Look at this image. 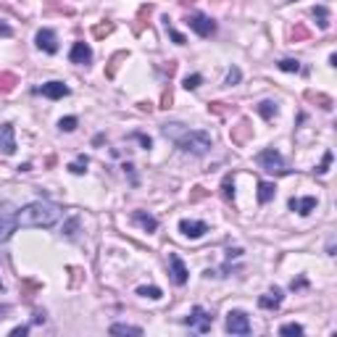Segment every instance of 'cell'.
I'll return each instance as SVG.
<instances>
[{
	"label": "cell",
	"instance_id": "obj_33",
	"mask_svg": "<svg viewBox=\"0 0 337 337\" xmlns=\"http://www.w3.org/2000/svg\"><path fill=\"white\" fill-rule=\"evenodd\" d=\"M76 229H79V219L74 216V219H68L66 224H64V235H66V237H74Z\"/></svg>",
	"mask_w": 337,
	"mask_h": 337
},
{
	"label": "cell",
	"instance_id": "obj_45",
	"mask_svg": "<svg viewBox=\"0 0 337 337\" xmlns=\"http://www.w3.org/2000/svg\"><path fill=\"white\" fill-rule=\"evenodd\" d=\"M3 313H8V305H0V319H3Z\"/></svg>",
	"mask_w": 337,
	"mask_h": 337
},
{
	"label": "cell",
	"instance_id": "obj_10",
	"mask_svg": "<svg viewBox=\"0 0 337 337\" xmlns=\"http://www.w3.org/2000/svg\"><path fill=\"white\" fill-rule=\"evenodd\" d=\"M179 232L190 237V240H198V237H203L205 232H208V224L205 221H190V219H182L179 221Z\"/></svg>",
	"mask_w": 337,
	"mask_h": 337
},
{
	"label": "cell",
	"instance_id": "obj_16",
	"mask_svg": "<svg viewBox=\"0 0 337 337\" xmlns=\"http://www.w3.org/2000/svg\"><path fill=\"white\" fill-rule=\"evenodd\" d=\"M282 301H285L282 290L274 287V290H269V293H264L261 298H258V305H261V308H266V311H274V308H279V305H282Z\"/></svg>",
	"mask_w": 337,
	"mask_h": 337
},
{
	"label": "cell",
	"instance_id": "obj_9",
	"mask_svg": "<svg viewBox=\"0 0 337 337\" xmlns=\"http://www.w3.org/2000/svg\"><path fill=\"white\" fill-rule=\"evenodd\" d=\"M34 93H40V95H45V98H50V101H61V98H66L68 95V87L64 82H45L42 87H37Z\"/></svg>",
	"mask_w": 337,
	"mask_h": 337
},
{
	"label": "cell",
	"instance_id": "obj_20",
	"mask_svg": "<svg viewBox=\"0 0 337 337\" xmlns=\"http://www.w3.org/2000/svg\"><path fill=\"white\" fill-rule=\"evenodd\" d=\"M19 84V76L16 74H11V71H5V74H0V93H11L13 87Z\"/></svg>",
	"mask_w": 337,
	"mask_h": 337
},
{
	"label": "cell",
	"instance_id": "obj_31",
	"mask_svg": "<svg viewBox=\"0 0 337 337\" xmlns=\"http://www.w3.org/2000/svg\"><path fill=\"white\" fill-rule=\"evenodd\" d=\"M201 82H203L201 74H187L182 84H185V90H198V87H201Z\"/></svg>",
	"mask_w": 337,
	"mask_h": 337
},
{
	"label": "cell",
	"instance_id": "obj_35",
	"mask_svg": "<svg viewBox=\"0 0 337 337\" xmlns=\"http://www.w3.org/2000/svg\"><path fill=\"white\" fill-rule=\"evenodd\" d=\"M205 195H208V190H205V187H193V193H190V203H198V201H203Z\"/></svg>",
	"mask_w": 337,
	"mask_h": 337
},
{
	"label": "cell",
	"instance_id": "obj_23",
	"mask_svg": "<svg viewBox=\"0 0 337 337\" xmlns=\"http://www.w3.org/2000/svg\"><path fill=\"white\" fill-rule=\"evenodd\" d=\"M311 16L319 21V29H329V11L324 8V5H316V8L311 11Z\"/></svg>",
	"mask_w": 337,
	"mask_h": 337
},
{
	"label": "cell",
	"instance_id": "obj_42",
	"mask_svg": "<svg viewBox=\"0 0 337 337\" xmlns=\"http://www.w3.org/2000/svg\"><path fill=\"white\" fill-rule=\"evenodd\" d=\"M29 332V327H16V329H11V337H24Z\"/></svg>",
	"mask_w": 337,
	"mask_h": 337
},
{
	"label": "cell",
	"instance_id": "obj_34",
	"mask_svg": "<svg viewBox=\"0 0 337 337\" xmlns=\"http://www.w3.org/2000/svg\"><path fill=\"white\" fill-rule=\"evenodd\" d=\"M164 21H166V19H164ZM166 29H168V37H171V40L177 42V45H185V42H187V40H185V34H179L177 29H174L171 24H168V21H166Z\"/></svg>",
	"mask_w": 337,
	"mask_h": 337
},
{
	"label": "cell",
	"instance_id": "obj_13",
	"mask_svg": "<svg viewBox=\"0 0 337 337\" xmlns=\"http://www.w3.org/2000/svg\"><path fill=\"white\" fill-rule=\"evenodd\" d=\"M68 58H71V64L87 66V64H93V48H90L87 42H74V48H71V53H68Z\"/></svg>",
	"mask_w": 337,
	"mask_h": 337
},
{
	"label": "cell",
	"instance_id": "obj_44",
	"mask_svg": "<svg viewBox=\"0 0 337 337\" xmlns=\"http://www.w3.org/2000/svg\"><path fill=\"white\" fill-rule=\"evenodd\" d=\"M42 321H45V313L37 311V313H34V324H42Z\"/></svg>",
	"mask_w": 337,
	"mask_h": 337
},
{
	"label": "cell",
	"instance_id": "obj_24",
	"mask_svg": "<svg viewBox=\"0 0 337 337\" xmlns=\"http://www.w3.org/2000/svg\"><path fill=\"white\" fill-rule=\"evenodd\" d=\"M221 195H224L229 203H235V177L232 174H227L224 182H221Z\"/></svg>",
	"mask_w": 337,
	"mask_h": 337
},
{
	"label": "cell",
	"instance_id": "obj_30",
	"mask_svg": "<svg viewBox=\"0 0 337 337\" xmlns=\"http://www.w3.org/2000/svg\"><path fill=\"white\" fill-rule=\"evenodd\" d=\"M76 124H79V119H76V116H64L58 121V129H61V132H74Z\"/></svg>",
	"mask_w": 337,
	"mask_h": 337
},
{
	"label": "cell",
	"instance_id": "obj_7",
	"mask_svg": "<svg viewBox=\"0 0 337 337\" xmlns=\"http://www.w3.org/2000/svg\"><path fill=\"white\" fill-rule=\"evenodd\" d=\"M0 150L5 156L16 153V129H13V124H0Z\"/></svg>",
	"mask_w": 337,
	"mask_h": 337
},
{
	"label": "cell",
	"instance_id": "obj_12",
	"mask_svg": "<svg viewBox=\"0 0 337 337\" xmlns=\"http://www.w3.org/2000/svg\"><path fill=\"white\" fill-rule=\"evenodd\" d=\"M19 221H16V213L11 211H0V242L11 240V235L16 232Z\"/></svg>",
	"mask_w": 337,
	"mask_h": 337
},
{
	"label": "cell",
	"instance_id": "obj_3",
	"mask_svg": "<svg viewBox=\"0 0 337 337\" xmlns=\"http://www.w3.org/2000/svg\"><path fill=\"white\" fill-rule=\"evenodd\" d=\"M258 164H261L269 174H290V168L285 166V158L279 156V150L274 148H266L258 153Z\"/></svg>",
	"mask_w": 337,
	"mask_h": 337
},
{
	"label": "cell",
	"instance_id": "obj_8",
	"mask_svg": "<svg viewBox=\"0 0 337 337\" xmlns=\"http://www.w3.org/2000/svg\"><path fill=\"white\" fill-rule=\"evenodd\" d=\"M168 274H171L174 285H187V269H185V264H182V258L177 253L168 256Z\"/></svg>",
	"mask_w": 337,
	"mask_h": 337
},
{
	"label": "cell",
	"instance_id": "obj_43",
	"mask_svg": "<svg viewBox=\"0 0 337 337\" xmlns=\"http://www.w3.org/2000/svg\"><path fill=\"white\" fill-rule=\"evenodd\" d=\"M0 34H3V37H11V34H13V29H11L8 24H0Z\"/></svg>",
	"mask_w": 337,
	"mask_h": 337
},
{
	"label": "cell",
	"instance_id": "obj_22",
	"mask_svg": "<svg viewBox=\"0 0 337 337\" xmlns=\"http://www.w3.org/2000/svg\"><path fill=\"white\" fill-rule=\"evenodd\" d=\"M111 335H132V337H140L142 329H140V327H132V324H113V327H111Z\"/></svg>",
	"mask_w": 337,
	"mask_h": 337
},
{
	"label": "cell",
	"instance_id": "obj_5",
	"mask_svg": "<svg viewBox=\"0 0 337 337\" xmlns=\"http://www.w3.org/2000/svg\"><path fill=\"white\" fill-rule=\"evenodd\" d=\"M185 324L190 329H195V332H208L211 324H213V316L205 308H201V305H195V308L190 311V316L185 319Z\"/></svg>",
	"mask_w": 337,
	"mask_h": 337
},
{
	"label": "cell",
	"instance_id": "obj_27",
	"mask_svg": "<svg viewBox=\"0 0 337 337\" xmlns=\"http://www.w3.org/2000/svg\"><path fill=\"white\" fill-rule=\"evenodd\" d=\"M308 37H311V32H308V29H305L303 24H295L293 29H290V40H293V42H301V40H308Z\"/></svg>",
	"mask_w": 337,
	"mask_h": 337
},
{
	"label": "cell",
	"instance_id": "obj_21",
	"mask_svg": "<svg viewBox=\"0 0 337 337\" xmlns=\"http://www.w3.org/2000/svg\"><path fill=\"white\" fill-rule=\"evenodd\" d=\"M258 113H261L266 121H271L274 116H277V103L274 101H261L258 103Z\"/></svg>",
	"mask_w": 337,
	"mask_h": 337
},
{
	"label": "cell",
	"instance_id": "obj_1",
	"mask_svg": "<svg viewBox=\"0 0 337 337\" xmlns=\"http://www.w3.org/2000/svg\"><path fill=\"white\" fill-rule=\"evenodd\" d=\"M164 135L168 140L177 142V148L182 153H190V156H205L211 150V135L203 132V129H187L185 124H164Z\"/></svg>",
	"mask_w": 337,
	"mask_h": 337
},
{
	"label": "cell",
	"instance_id": "obj_36",
	"mask_svg": "<svg viewBox=\"0 0 337 337\" xmlns=\"http://www.w3.org/2000/svg\"><path fill=\"white\" fill-rule=\"evenodd\" d=\"M113 32V24H98V27H93V34L95 37H105V34H111Z\"/></svg>",
	"mask_w": 337,
	"mask_h": 337
},
{
	"label": "cell",
	"instance_id": "obj_32",
	"mask_svg": "<svg viewBox=\"0 0 337 337\" xmlns=\"http://www.w3.org/2000/svg\"><path fill=\"white\" fill-rule=\"evenodd\" d=\"M242 79V74H240V68H237V66H232V68H229V74H227V87H235V84L237 82H240Z\"/></svg>",
	"mask_w": 337,
	"mask_h": 337
},
{
	"label": "cell",
	"instance_id": "obj_11",
	"mask_svg": "<svg viewBox=\"0 0 337 337\" xmlns=\"http://www.w3.org/2000/svg\"><path fill=\"white\" fill-rule=\"evenodd\" d=\"M34 42H37V48L50 53V56H53V53H58V40H56V32H53V29H40L37 37H34Z\"/></svg>",
	"mask_w": 337,
	"mask_h": 337
},
{
	"label": "cell",
	"instance_id": "obj_26",
	"mask_svg": "<svg viewBox=\"0 0 337 337\" xmlns=\"http://www.w3.org/2000/svg\"><path fill=\"white\" fill-rule=\"evenodd\" d=\"M277 66L282 68V71H287V74H298V71H301V61H295V58H282Z\"/></svg>",
	"mask_w": 337,
	"mask_h": 337
},
{
	"label": "cell",
	"instance_id": "obj_4",
	"mask_svg": "<svg viewBox=\"0 0 337 337\" xmlns=\"http://www.w3.org/2000/svg\"><path fill=\"white\" fill-rule=\"evenodd\" d=\"M185 24L193 29L198 37H211L213 32H216V21L208 19V16H203V13H193V16H187Z\"/></svg>",
	"mask_w": 337,
	"mask_h": 337
},
{
	"label": "cell",
	"instance_id": "obj_6",
	"mask_svg": "<svg viewBox=\"0 0 337 337\" xmlns=\"http://www.w3.org/2000/svg\"><path fill=\"white\" fill-rule=\"evenodd\" d=\"M227 332L229 335H250V319L245 311H229L227 313Z\"/></svg>",
	"mask_w": 337,
	"mask_h": 337
},
{
	"label": "cell",
	"instance_id": "obj_40",
	"mask_svg": "<svg viewBox=\"0 0 337 337\" xmlns=\"http://www.w3.org/2000/svg\"><path fill=\"white\" fill-rule=\"evenodd\" d=\"M135 137L142 142V148H145V150H150V148H153V140H150L148 135H142V132H135Z\"/></svg>",
	"mask_w": 337,
	"mask_h": 337
},
{
	"label": "cell",
	"instance_id": "obj_48",
	"mask_svg": "<svg viewBox=\"0 0 337 337\" xmlns=\"http://www.w3.org/2000/svg\"><path fill=\"white\" fill-rule=\"evenodd\" d=\"M282 3H290V0H282Z\"/></svg>",
	"mask_w": 337,
	"mask_h": 337
},
{
	"label": "cell",
	"instance_id": "obj_14",
	"mask_svg": "<svg viewBox=\"0 0 337 337\" xmlns=\"http://www.w3.org/2000/svg\"><path fill=\"white\" fill-rule=\"evenodd\" d=\"M229 137H232V142L235 145H245L253 137V127H250V121L248 119H240L237 121V127H232V132H229Z\"/></svg>",
	"mask_w": 337,
	"mask_h": 337
},
{
	"label": "cell",
	"instance_id": "obj_39",
	"mask_svg": "<svg viewBox=\"0 0 337 337\" xmlns=\"http://www.w3.org/2000/svg\"><path fill=\"white\" fill-rule=\"evenodd\" d=\"M303 287H308V279H305V277H298V279L290 282V290H293V293H295V290H303Z\"/></svg>",
	"mask_w": 337,
	"mask_h": 337
},
{
	"label": "cell",
	"instance_id": "obj_29",
	"mask_svg": "<svg viewBox=\"0 0 337 337\" xmlns=\"http://www.w3.org/2000/svg\"><path fill=\"white\" fill-rule=\"evenodd\" d=\"M87 164H90V158L87 156H79L74 164H68V171H71V174H84V171H87Z\"/></svg>",
	"mask_w": 337,
	"mask_h": 337
},
{
	"label": "cell",
	"instance_id": "obj_19",
	"mask_svg": "<svg viewBox=\"0 0 337 337\" xmlns=\"http://www.w3.org/2000/svg\"><path fill=\"white\" fill-rule=\"evenodd\" d=\"M274 193H277V187L271 182H258V203H269Z\"/></svg>",
	"mask_w": 337,
	"mask_h": 337
},
{
	"label": "cell",
	"instance_id": "obj_38",
	"mask_svg": "<svg viewBox=\"0 0 337 337\" xmlns=\"http://www.w3.org/2000/svg\"><path fill=\"white\" fill-rule=\"evenodd\" d=\"M329 164H332V153H324V161H321V164H319V168H316V174H327L329 171Z\"/></svg>",
	"mask_w": 337,
	"mask_h": 337
},
{
	"label": "cell",
	"instance_id": "obj_15",
	"mask_svg": "<svg viewBox=\"0 0 337 337\" xmlns=\"http://www.w3.org/2000/svg\"><path fill=\"white\" fill-rule=\"evenodd\" d=\"M290 211H298V213H301V216H308V213L311 211H316V205H319V201H316V198H290Z\"/></svg>",
	"mask_w": 337,
	"mask_h": 337
},
{
	"label": "cell",
	"instance_id": "obj_46",
	"mask_svg": "<svg viewBox=\"0 0 337 337\" xmlns=\"http://www.w3.org/2000/svg\"><path fill=\"white\" fill-rule=\"evenodd\" d=\"M179 3H182V5H187V3H195V0H179Z\"/></svg>",
	"mask_w": 337,
	"mask_h": 337
},
{
	"label": "cell",
	"instance_id": "obj_47",
	"mask_svg": "<svg viewBox=\"0 0 337 337\" xmlns=\"http://www.w3.org/2000/svg\"><path fill=\"white\" fill-rule=\"evenodd\" d=\"M3 290H5V285H3V282H0V293H3Z\"/></svg>",
	"mask_w": 337,
	"mask_h": 337
},
{
	"label": "cell",
	"instance_id": "obj_2",
	"mask_svg": "<svg viewBox=\"0 0 337 337\" xmlns=\"http://www.w3.org/2000/svg\"><path fill=\"white\" fill-rule=\"evenodd\" d=\"M58 219H61V208L45 201H34L16 213V221L21 227H40V229H50L53 224H58Z\"/></svg>",
	"mask_w": 337,
	"mask_h": 337
},
{
	"label": "cell",
	"instance_id": "obj_41",
	"mask_svg": "<svg viewBox=\"0 0 337 337\" xmlns=\"http://www.w3.org/2000/svg\"><path fill=\"white\" fill-rule=\"evenodd\" d=\"M171 105V90H164V95H161V108H168Z\"/></svg>",
	"mask_w": 337,
	"mask_h": 337
},
{
	"label": "cell",
	"instance_id": "obj_17",
	"mask_svg": "<svg viewBox=\"0 0 337 337\" xmlns=\"http://www.w3.org/2000/svg\"><path fill=\"white\" fill-rule=\"evenodd\" d=\"M132 219L145 229V232H156V229H158V219H156V216H150V213H145V211H135V213H132Z\"/></svg>",
	"mask_w": 337,
	"mask_h": 337
},
{
	"label": "cell",
	"instance_id": "obj_37",
	"mask_svg": "<svg viewBox=\"0 0 337 337\" xmlns=\"http://www.w3.org/2000/svg\"><path fill=\"white\" fill-rule=\"evenodd\" d=\"M279 335H303V327L301 324H285L279 329Z\"/></svg>",
	"mask_w": 337,
	"mask_h": 337
},
{
	"label": "cell",
	"instance_id": "obj_25",
	"mask_svg": "<svg viewBox=\"0 0 337 337\" xmlns=\"http://www.w3.org/2000/svg\"><path fill=\"white\" fill-rule=\"evenodd\" d=\"M129 58V53L127 50H119L116 56H113L111 61H108V68H105V74L108 76H116V68H119V61H127Z\"/></svg>",
	"mask_w": 337,
	"mask_h": 337
},
{
	"label": "cell",
	"instance_id": "obj_28",
	"mask_svg": "<svg viewBox=\"0 0 337 337\" xmlns=\"http://www.w3.org/2000/svg\"><path fill=\"white\" fill-rule=\"evenodd\" d=\"M137 295L140 298H150V301H158V298H164V293H161V287H137Z\"/></svg>",
	"mask_w": 337,
	"mask_h": 337
},
{
	"label": "cell",
	"instance_id": "obj_18",
	"mask_svg": "<svg viewBox=\"0 0 337 337\" xmlns=\"http://www.w3.org/2000/svg\"><path fill=\"white\" fill-rule=\"evenodd\" d=\"M305 101L319 103L324 111H332V105H335V101H332L329 95H324V93H313V90H308V93H305Z\"/></svg>",
	"mask_w": 337,
	"mask_h": 337
}]
</instances>
